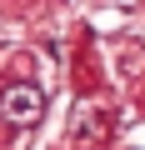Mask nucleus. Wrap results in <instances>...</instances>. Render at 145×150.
<instances>
[{"label":"nucleus","instance_id":"1","mask_svg":"<svg viewBox=\"0 0 145 150\" xmlns=\"http://www.w3.org/2000/svg\"><path fill=\"white\" fill-rule=\"evenodd\" d=\"M35 105H40V100H35L30 90H15V95H5V115H35Z\"/></svg>","mask_w":145,"mask_h":150}]
</instances>
